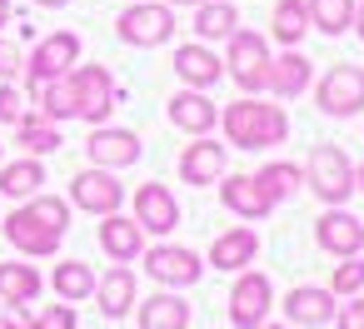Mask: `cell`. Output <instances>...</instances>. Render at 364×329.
<instances>
[{"label":"cell","instance_id":"cell-35","mask_svg":"<svg viewBox=\"0 0 364 329\" xmlns=\"http://www.w3.org/2000/svg\"><path fill=\"white\" fill-rule=\"evenodd\" d=\"M26 329H75V309L70 304H46L36 319H26Z\"/></svg>","mask_w":364,"mask_h":329},{"label":"cell","instance_id":"cell-40","mask_svg":"<svg viewBox=\"0 0 364 329\" xmlns=\"http://www.w3.org/2000/svg\"><path fill=\"white\" fill-rule=\"evenodd\" d=\"M354 31H359V41H364V0L354 6Z\"/></svg>","mask_w":364,"mask_h":329},{"label":"cell","instance_id":"cell-4","mask_svg":"<svg viewBox=\"0 0 364 329\" xmlns=\"http://www.w3.org/2000/svg\"><path fill=\"white\" fill-rule=\"evenodd\" d=\"M115 36L135 50H155L175 36V6H160V0H135L130 11H120Z\"/></svg>","mask_w":364,"mask_h":329},{"label":"cell","instance_id":"cell-15","mask_svg":"<svg viewBox=\"0 0 364 329\" xmlns=\"http://www.w3.org/2000/svg\"><path fill=\"white\" fill-rule=\"evenodd\" d=\"M100 249H105L115 264H135V259L145 254V230L135 225V215H130V220H125L120 210L100 215Z\"/></svg>","mask_w":364,"mask_h":329},{"label":"cell","instance_id":"cell-16","mask_svg":"<svg viewBox=\"0 0 364 329\" xmlns=\"http://www.w3.org/2000/svg\"><path fill=\"white\" fill-rule=\"evenodd\" d=\"M170 125L175 130H185V135H210L215 125H220V110H215V100L205 95V90H180V95H170Z\"/></svg>","mask_w":364,"mask_h":329},{"label":"cell","instance_id":"cell-41","mask_svg":"<svg viewBox=\"0 0 364 329\" xmlns=\"http://www.w3.org/2000/svg\"><path fill=\"white\" fill-rule=\"evenodd\" d=\"M36 6H41V11H65L70 0H36Z\"/></svg>","mask_w":364,"mask_h":329},{"label":"cell","instance_id":"cell-6","mask_svg":"<svg viewBox=\"0 0 364 329\" xmlns=\"http://www.w3.org/2000/svg\"><path fill=\"white\" fill-rule=\"evenodd\" d=\"M269 60H274V55H269V41H264V36L235 31V36H230V55H225V75H235L240 90L259 95L264 80H269Z\"/></svg>","mask_w":364,"mask_h":329},{"label":"cell","instance_id":"cell-37","mask_svg":"<svg viewBox=\"0 0 364 329\" xmlns=\"http://www.w3.org/2000/svg\"><path fill=\"white\" fill-rule=\"evenodd\" d=\"M26 70V60H21V45L16 41H0V80H16Z\"/></svg>","mask_w":364,"mask_h":329},{"label":"cell","instance_id":"cell-45","mask_svg":"<svg viewBox=\"0 0 364 329\" xmlns=\"http://www.w3.org/2000/svg\"><path fill=\"white\" fill-rule=\"evenodd\" d=\"M259 329H289V324H269V319H264V324H259Z\"/></svg>","mask_w":364,"mask_h":329},{"label":"cell","instance_id":"cell-33","mask_svg":"<svg viewBox=\"0 0 364 329\" xmlns=\"http://www.w3.org/2000/svg\"><path fill=\"white\" fill-rule=\"evenodd\" d=\"M304 31H309V6L304 0H279L274 6V41L294 50L304 41Z\"/></svg>","mask_w":364,"mask_h":329},{"label":"cell","instance_id":"cell-12","mask_svg":"<svg viewBox=\"0 0 364 329\" xmlns=\"http://www.w3.org/2000/svg\"><path fill=\"white\" fill-rule=\"evenodd\" d=\"M85 155L100 170H130L140 160V135L135 130H115V125H95L90 140H85Z\"/></svg>","mask_w":364,"mask_h":329},{"label":"cell","instance_id":"cell-17","mask_svg":"<svg viewBox=\"0 0 364 329\" xmlns=\"http://www.w3.org/2000/svg\"><path fill=\"white\" fill-rule=\"evenodd\" d=\"M220 175H225V145L210 135H195V145L180 150V180L200 190V185H215Z\"/></svg>","mask_w":364,"mask_h":329},{"label":"cell","instance_id":"cell-13","mask_svg":"<svg viewBox=\"0 0 364 329\" xmlns=\"http://www.w3.org/2000/svg\"><path fill=\"white\" fill-rule=\"evenodd\" d=\"M314 239H319V249H324V254H339V259H349V254H359V249H364V220L334 205L329 215H319V225H314Z\"/></svg>","mask_w":364,"mask_h":329},{"label":"cell","instance_id":"cell-38","mask_svg":"<svg viewBox=\"0 0 364 329\" xmlns=\"http://www.w3.org/2000/svg\"><path fill=\"white\" fill-rule=\"evenodd\" d=\"M334 329H364V299H359V304H344V309L334 314Z\"/></svg>","mask_w":364,"mask_h":329},{"label":"cell","instance_id":"cell-39","mask_svg":"<svg viewBox=\"0 0 364 329\" xmlns=\"http://www.w3.org/2000/svg\"><path fill=\"white\" fill-rule=\"evenodd\" d=\"M0 329H26V309H11V314H0Z\"/></svg>","mask_w":364,"mask_h":329},{"label":"cell","instance_id":"cell-36","mask_svg":"<svg viewBox=\"0 0 364 329\" xmlns=\"http://www.w3.org/2000/svg\"><path fill=\"white\" fill-rule=\"evenodd\" d=\"M21 115H26L21 90H16L11 80H0V125H21Z\"/></svg>","mask_w":364,"mask_h":329},{"label":"cell","instance_id":"cell-27","mask_svg":"<svg viewBox=\"0 0 364 329\" xmlns=\"http://www.w3.org/2000/svg\"><path fill=\"white\" fill-rule=\"evenodd\" d=\"M95 279H100V274H95L85 259H60L55 274H50V289H55L65 304H80V299L95 294Z\"/></svg>","mask_w":364,"mask_h":329},{"label":"cell","instance_id":"cell-21","mask_svg":"<svg viewBox=\"0 0 364 329\" xmlns=\"http://www.w3.org/2000/svg\"><path fill=\"white\" fill-rule=\"evenodd\" d=\"M95 304H100L105 319H125V314L140 304V299H135V274H130V264H115L110 274L95 279Z\"/></svg>","mask_w":364,"mask_h":329},{"label":"cell","instance_id":"cell-30","mask_svg":"<svg viewBox=\"0 0 364 329\" xmlns=\"http://www.w3.org/2000/svg\"><path fill=\"white\" fill-rule=\"evenodd\" d=\"M46 185V165L31 155V160H11V165H0V195H11V200H31L41 195Z\"/></svg>","mask_w":364,"mask_h":329},{"label":"cell","instance_id":"cell-7","mask_svg":"<svg viewBox=\"0 0 364 329\" xmlns=\"http://www.w3.org/2000/svg\"><path fill=\"white\" fill-rule=\"evenodd\" d=\"M274 309V284L259 269H240L235 289H230V324L235 329H259Z\"/></svg>","mask_w":364,"mask_h":329},{"label":"cell","instance_id":"cell-44","mask_svg":"<svg viewBox=\"0 0 364 329\" xmlns=\"http://www.w3.org/2000/svg\"><path fill=\"white\" fill-rule=\"evenodd\" d=\"M165 6H200V0H165Z\"/></svg>","mask_w":364,"mask_h":329},{"label":"cell","instance_id":"cell-31","mask_svg":"<svg viewBox=\"0 0 364 329\" xmlns=\"http://www.w3.org/2000/svg\"><path fill=\"white\" fill-rule=\"evenodd\" d=\"M309 6V31L319 36H344L354 26V0H304Z\"/></svg>","mask_w":364,"mask_h":329},{"label":"cell","instance_id":"cell-23","mask_svg":"<svg viewBox=\"0 0 364 329\" xmlns=\"http://www.w3.org/2000/svg\"><path fill=\"white\" fill-rule=\"evenodd\" d=\"M175 75H180L190 90H210V85L225 75V60H215L200 41H190V45L175 50Z\"/></svg>","mask_w":364,"mask_h":329},{"label":"cell","instance_id":"cell-14","mask_svg":"<svg viewBox=\"0 0 364 329\" xmlns=\"http://www.w3.org/2000/svg\"><path fill=\"white\" fill-rule=\"evenodd\" d=\"M75 95H80V120L105 125V115L115 110V80L105 65H80L75 70Z\"/></svg>","mask_w":364,"mask_h":329},{"label":"cell","instance_id":"cell-22","mask_svg":"<svg viewBox=\"0 0 364 329\" xmlns=\"http://www.w3.org/2000/svg\"><path fill=\"white\" fill-rule=\"evenodd\" d=\"M135 319H140V329H190V299L155 289L145 304H135Z\"/></svg>","mask_w":364,"mask_h":329},{"label":"cell","instance_id":"cell-9","mask_svg":"<svg viewBox=\"0 0 364 329\" xmlns=\"http://www.w3.org/2000/svg\"><path fill=\"white\" fill-rule=\"evenodd\" d=\"M140 259H145V269H150V279H155L160 289H185V284H200V274H205L200 254L185 249V244H170V239H160V244L145 249Z\"/></svg>","mask_w":364,"mask_h":329},{"label":"cell","instance_id":"cell-8","mask_svg":"<svg viewBox=\"0 0 364 329\" xmlns=\"http://www.w3.org/2000/svg\"><path fill=\"white\" fill-rule=\"evenodd\" d=\"M319 110L334 115V120H349L364 110V70L359 65H329L319 75V90H314Z\"/></svg>","mask_w":364,"mask_h":329},{"label":"cell","instance_id":"cell-18","mask_svg":"<svg viewBox=\"0 0 364 329\" xmlns=\"http://www.w3.org/2000/svg\"><path fill=\"white\" fill-rule=\"evenodd\" d=\"M220 205L230 215H240V220H264L274 210V200L259 190L255 175H220Z\"/></svg>","mask_w":364,"mask_h":329},{"label":"cell","instance_id":"cell-28","mask_svg":"<svg viewBox=\"0 0 364 329\" xmlns=\"http://www.w3.org/2000/svg\"><path fill=\"white\" fill-rule=\"evenodd\" d=\"M240 31V11L230 0H200L195 6V36L200 41H230Z\"/></svg>","mask_w":364,"mask_h":329},{"label":"cell","instance_id":"cell-10","mask_svg":"<svg viewBox=\"0 0 364 329\" xmlns=\"http://www.w3.org/2000/svg\"><path fill=\"white\" fill-rule=\"evenodd\" d=\"M135 225H140L145 234H160V239L180 230V200L170 195V185L145 180V185L135 190Z\"/></svg>","mask_w":364,"mask_h":329},{"label":"cell","instance_id":"cell-42","mask_svg":"<svg viewBox=\"0 0 364 329\" xmlns=\"http://www.w3.org/2000/svg\"><path fill=\"white\" fill-rule=\"evenodd\" d=\"M0 26H11V0H0Z\"/></svg>","mask_w":364,"mask_h":329},{"label":"cell","instance_id":"cell-19","mask_svg":"<svg viewBox=\"0 0 364 329\" xmlns=\"http://www.w3.org/2000/svg\"><path fill=\"white\" fill-rule=\"evenodd\" d=\"M339 309H334V289H319V284H294L284 294V319L289 324H304V329H319L329 324Z\"/></svg>","mask_w":364,"mask_h":329},{"label":"cell","instance_id":"cell-34","mask_svg":"<svg viewBox=\"0 0 364 329\" xmlns=\"http://www.w3.org/2000/svg\"><path fill=\"white\" fill-rule=\"evenodd\" d=\"M329 289H334V294H359V289H364V259H359V254H349V259L334 269Z\"/></svg>","mask_w":364,"mask_h":329},{"label":"cell","instance_id":"cell-2","mask_svg":"<svg viewBox=\"0 0 364 329\" xmlns=\"http://www.w3.org/2000/svg\"><path fill=\"white\" fill-rule=\"evenodd\" d=\"M220 130H225V145H240V150H269V145H284L289 135V115L284 105H264V100H235L220 110Z\"/></svg>","mask_w":364,"mask_h":329},{"label":"cell","instance_id":"cell-43","mask_svg":"<svg viewBox=\"0 0 364 329\" xmlns=\"http://www.w3.org/2000/svg\"><path fill=\"white\" fill-rule=\"evenodd\" d=\"M354 190H364V165H359V170H354Z\"/></svg>","mask_w":364,"mask_h":329},{"label":"cell","instance_id":"cell-1","mask_svg":"<svg viewBox=\"0 0 364 329\" xmlns=\"http://www.w3.org/2000/svg\"><path fill=\"white\" fill-rule=\"evenodd\" d=\"M70 230V200L60 195H31L21 210L6 215V239L21 254H60V239Z\"/></svg>","mask_w":364,"mask_h":329},{"label":"cell","instance_id":"cell-3","mask_svg":"<svg viewBox=\"0 0 364 329\" xmlns=\"http://www.w3.org/2000/svg\"><path fill=\"white\" fill-rule=\"evenodd\" d=\"M304 185L324 200V205H344L354 195V165L339 145H314L309 165H304Z\"/></svg>","mask_w":364,"mask_h":329},{"label":"cell","instance_id":"cell-24","mask_svg":"<svg viewBox=\"0 0 364 329\" xmlns=\"http://www.w3.org/2000/svg\"><path fill=\"white\" fill-rule=\"evenodd\" d=\"M309 80H314V65H309L299 50H284L279 60H269V80H264V90H274L279 100H294V95L309 90Z\"/></svg>","mask_w":364,"mask_h":329},{"label":"cell","instance_id":"cell-5","mask_svg":"<svg viewBox=\"0 0 364 329\" xmlns=\"http://www.w3.org/2000/svg\"><path fill=\"white\" fill-rule=\"evenodd\" d=\"M75 65H80V36H75V31H55V36H46V41L31 50V60H26V85H31V95H36L46 80L70 75Z\"/></svg>","mask_w":364,"mask_h":329},{"label":"cell","instance_id":"cell-11","mask_svg":"<svg viewBox=\"0 0 364 329\" xmlns=\"http://www.w3.org/2000/svg\"><path fill=\"white\" fill-rule=\"evenodd\" d=\"M120 200H125V185L115 180V170L95 165V170H80L70 180V205L85 215H110V210H120Z\"/></svg>","mask_w":364,"mask_h":329},{"label":"cell","instance_id":"cell-26","mask_svg":"<svg viewBox=\"0 0 364 329\" xmlns=\"http://www.w3.org/2000/svg\"><path fill=\"white\" fill-rule=\"evenodd\" d=\"M0 299L11 309H26L31 299H41V269L21 264V259H6L0 264Z\"/></svg>","mask_w":364,"mask_h":329},{"label":"cell","instance_id":"cell-20","mask_svg":"<svg viewBox=\"0 0 364 329\" xmlns=\"http://www.w3.org/2000/svg\"><path fill=\"white\" fill-rule=\"evenodd\" d=\"M255 254H259V234L250 230V225H235V230H225L215 244H210V269H225V274H240L245 264H255Z\"/></svg>","mask_w":364,"mask_h":329},{"label":"cell","instance_id":"cell-29","mask_svg":"<svg viewBox=\"0 0 364 329\" xmlns=\"http://www.w3.org/2000/svg\"><path fill=\"white\" fill-rule=\"evenodd\" d=\"M16 145H21L26 155L41 160V155H55L65 140H60V125H50V120L36 110V115H21V125H16Z\"/></svg>","mask_w":364,"mask_h":329},{"label":"cell","instance_id":"cell-25","mask_svg":"<svg viewBox=\"0 0 364 329\" xmlns=\"http://www.w3.org/2000/svg\"><path fill=\"white\" fill-rule=\"evenodd\" d=\"M36 110L50 120V125H60V120H80V95H75V70L70 75H60V80H46L41 90H36Z\"/></svg>","mask_w":364,"mask_h":329},{"label":"cell","instance_id":"cell-32","mask_svg":"<svg viewBox=\"0 0 364 329\" xmlns=\"http://www.w3.org/2000/svg\"><path fill=\"white\" fill-rule=\"evenodd\" d=\"M255 180H259V190H264L274 205H284V200H294V195H299L304 170H299V165H284V160H269V165H264Z\"/></svg>","mask_w":364,"mask_h":329}]
</instances>
